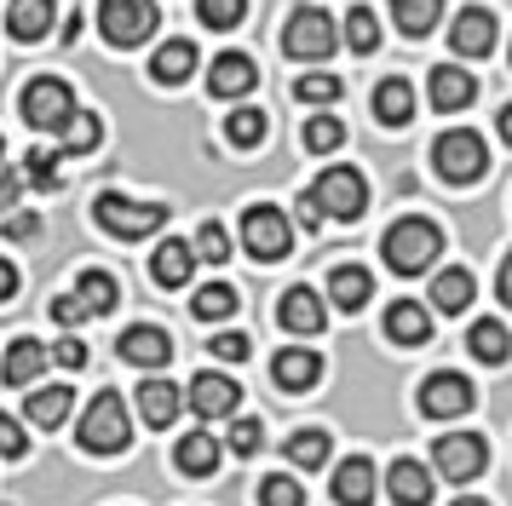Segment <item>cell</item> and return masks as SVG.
Returning a JSON list of instances; mask_svg holds the SVG:
<instances>
[{
	"label": "cell",
	"mask_w": 512,
	"mask_h": 506,
	"mask_svg": "<svg viewBox=\"0 0 512 506\" xmlns=\"http://www.w3.org/2000/svg\"><path fill=\"white\" fill-rule=\"evenodd\" d=\"M213 357H219V363H242V357H248V334H213Z\"/></svg>",
	"instance_id": "48"
},
{
	"label": "cell",
	"mask_w": 512,
	"mask_h": 506,
	"mask_svg": "<svg viewBox=\"0 0 512 506\" xmlns=\"http://www.w3.org/2000/svg\"><path fill=\"white\" fill-rule=\"evenodd\" d=\"M52 18H58V6H52V0H12L6 29H12L18 41H41V35H52Z\"/></svg>",
	"instance_id": "30"
},
{
	"label": "cell",
	"mask_w": 512,
	"mask_h": 506,
	"mask_svg": "<svg viewBox=\"0 0 512 506\" xmlns=\"http://www.w3.org/2000/svg\"><path fill=\"white\" fill-rule=\"evenodd\" d=\"M179 403H185V397H179L173 380H144L139 386V414H144V426H156V432L179 420Z\"/></svg>",
	"instance_id": "26"
},
{
	"label": "cell",
	"mask_w": 512,
	"mask_h": 506,
	"mask_svg": "<svg viewBox=\"0 0 512 506\" xmlns=\"http://www.w3.org/2000/svg\"><path fill=\"white\" fill-rule=\"evenodd\" d=\"M254 81H259V69H254L248 52H219V58L208 64V92L213 98H248Z\"/></svg>",
	"instance_id": "13"
},
{
	"label": "cell",
	"mask_w": 512,
	"mask_h": 506,
	"mask_svg": "<svg viewBox=\"0 0 512 506\" xmlns=\"http://www.w3.org/2000/svg\"><path fill=\"white\" fill-rule=\"evenodd\" d=\"M472 294H478V282H472V271H461V265H449V271L432 276V311H466L472 305Z\"/></svg>",
	"instance_id": "29"
},
{
	"label": "cell",
	"mask_w": 512,
	"mask_h": 506,
	"mask_svg": "<svg viewBox=\"0 0 512 506\" xmlns=\"http://www.w3.org/2000/svg\"><path fill=\"white\" fill-rule=\"evenodd\" d=\"M311 202L323 207V219H357L369 207V184L357 167H328L323 179L311 184Z\"/></svg>",
	"instance_id": "9"
},
{
	"label": "cell",
	"mask_w": 512,
	"mask_h": 506,
	"mask_svg": "<svg viewBox=\"0 0 512 506\" xmlns=\"http://www.w3.org/2000/svg\"><path fill=\"white\" fill-rule=\"evenodd\" d=\"M386 340L392 345H426L432 340V311L420 299H397L386 305Z\"/></svg>",
	"instance_id": "19"
},
{
	"label": "cell",
	"mask_w": 512,
	"mask_h": 506,
	"mask_svg": "<svg viewBox=\"0 0 512 506\" xmlns=\"http://www.w3.org/2000/svg\"><path fill=\"white\" fill-rule=\"evenodd\" d=\"M52 351H41V340H12L6 345V363H0V380L6 386H35V374L47 368Z\"/></svg>",
	"instance_id": "28"
},
{
	"label": "cell",
	"mask_w": 512,
	"mask_h": 506,
	"mask_svg": "<svg viewBox=\"0 0 512 506\" xmlns=\"http://www.w3.org/2000/svg\"><path fill=\"white\" fill-rule=\"evenodd\" d=\"M52 322H58V328H81V322H87V305H81L75 294L52 299Z\"/></svg>",
	"instance_id": "49"
},
{
	"label": "cell",
	"mask_w": 512,
	"mask_h": 506,
	"mask_svg": "<svg viewBox=\"0 0 512 506\" xmlns=\"http://www.w3.org/2000/svg\"><path fill=\"white\" fill-rule=\"evenodd\" d=\"M190 69H196V41H185V35L162 41V46H156V58H150V75H156L162 87H179V81H190Z\"/></svg>",
	"instance_id": "24"
},
{
	"label": "cell",
	"mask_w": 512,
	"mask_h": 506,
	"mask_svg": "<svg viewBox=\"0 0 512 506\" xmlns=\"http://www.w3.org/2000/svg\"><path fill=\"white\" fill-rule=\"evenodd\" d=\"M300 225H305V230H317V225H323V207L311 202V190L300 196Z\"/></svg>",
	"instance_id": "54"
},
{
	"label": "cell",
	"mask_w": 512,
	"mask_h": 506,
	"mask_svg": "<svg viewBox=\"0 0 512 506\" xmlns=\"http://www.w3.org/2000/svg\"><path fill=\"white\" fill-rule=\"evenodd\" d=\"M374 460L369 455H346L340 466H334V501L340 506H369L374 501Z\"/></svg>",
	"instance_id": "17"
},
{
	"label": "cell",
	"mask_w": 512,
	"mask_h": 506,
	"mask_svg": "<svg viewBox=\"0 0 512 506\" xmlns=\"http://www.w3.org/2000/svg\"><path fill=\"white\" fill-rule=\"evenodd\" d=\"M265 127H271L265 110H231L225 115V138H231L236 150H254L259 138H265Z\"/></svg>",
	"instance_id": "38"
},
{
	"label": "cell",
	"mask_w": 512,
	"mask_h": 506,
	"mask_svg": "<svg viewBox=\"0 0 512 506\" xmlns=\"http://www.w3.org/2000/svg\"><path fill=\"white\" fill-rule=\"evenodd\" d=\"M374 115L386 121V127H409L415 121V92H409V81H380L374 87Z\"/></svg>",
	"instance_id": "32"
},
{
	"label": "cell",
	"mask_w": 512,
	"mask_h": 506,
	"mask_svg": "<svg viewBox=\"0 0 512 506\" xmlns=\"http://www.w3.org/2000/svg\"><path fill=\"white\" fill-rule=\"evenodd\" d=\"M190 271H196V242H179V236H167L156 259H150V276H156V288H185Z\"/></svg>",
	"instance_id": "20"
},
{
	"label": "cell",
	"mask_w": 512,
	"mask_h": 506,
	"mask_svg": "<svg viewBox=\"0 0 512 506\" xmlns=\"http://www.w3.org/2000/svg\"><path fill=\"white\" fill-rule=\"evenodd\" d=\"M288 460L294 466H328V432H317V426L294 432L288 437Z\"/></svg>",
	"instance_id": "41"
},
{
	"label": "cell",
	"mask_w": 512,
	"mask_h": 506,
	"mask_svg": "<svg viewBox=\"0 0 512 506\" xmlns=\"http://www.w3.org/2000/svg\"><path fill=\"white\" fill-rule=\"evenodd\" d=\"M294 92H300L305 104H334V98H340V81H334V75H305Z\"/></svg>",
	"instance_id": "45"
},
{
	"label": "cell",
	"mask_w": 512,
	"mask_h": 506,
	"mask_svg": "<svg viewBox=\"0 0 512 506\" xmlns=\"http://www.w3.org/2000/svg\"><path fill=\"white\" fill-rule=\"evenodd\" d=\"M58 161H64V150H58V144H35V150L24 156V179L35 184V190H64Z\"/></svg>",
	"instance_id": "35"
},
{
	"label": "cell",
	"mask_w": 512,
	"mask_h": 506,
	"mask_svg": "<svg viewBox=\"0 0 512 506\" xmlns=\"http://www.w3.org/2000/svg\"><path fill=\"white\" fill-rule=\"evenodd\" d=\"M242 248L254 253V259H288V248H294V225H288V213L271 202H254L248 213H242Z\"/></svg>",
	"instance_id": "8"
},
{
	"label": "cell",
	"mask_w": 512,
	"mask_h": 506,
	"mask_svg": "<svg viewBox=\"0 0 512 506\" xmlns=\"http://www.w3.org/2000/svg\"><path fill=\"white\" fill-rule=\"evenodd\" d=\"M196 259L202 265H225L231 259V230L219 225V219H208V225L196 230Z\"/></svg>",
	"instance_id": "42"
},
{
	"label": "cell",
	"mask_w": 512,
	"mask_h": 506,
	"mask_svg": "<svg viewBox=\"0 0 512 506\" xmlns=\"http://www.w3.org/2000/svg\"><path fill=\"white\" fill-rule=\"evenodd\" d=\"M75 299L87 305V317H110L116 299H121V288H116V276L110 271H81L75 276Z\"/></svg>",
	"instance_id": "33"
},
{
	"label": "cell",
	"mask_w": 512,
	"mask_h": 506,
	"mask_svg": "<svg viewBox=\"0 0 512 506\" xmlns=\"http://www.w3.org/2000/svg\"><path fill=\"white\" fill-rule=\"evenodd\" d=\"M277 322L288 334H323L328 328V305L317 299V288H288L277 305Z\"/></svg>",
	"instance_id": "15"
},
{
	"label": "cell",
	"mask_w": 512,
	"mask_h": 506,
	"mask_svg": "<svg viewBox=\"0 0 512 506\" xmlns=\"http://www.w3.org/2000/svg\"><path fill=\"white\" fill-rule=\"evenodd\" d=\"M432 466H438L449 483H472L489 466V443L478 432H443L438 449H432Z\"/></svg>",
	"instance_id": "10"
},
{
	"label": "cell",
	"mask_w": 512,
	"mask_h": 506,
	"mask_svg": "<svg viewBox=\"0 0 512 506\" xmlns=\"http://www.w3.org/2000/svg\"><path fill=\"white\" fill-rule=\"evenodd\" d=\"M380 253H386V265H392L397 276H420V271H432V265H438L443 230L432 225V219H397V225L386 230Z\"/></svg>",
	"instance_id": "1"
},
{
	"label": "cell",
	"mask_w": 512,
	"mask_h": 506,
	"mask_svg": "<svg viewBox=\"0 0 512 506\" xmlns=\"http://www.w3.org/2000/svg\"><path fill=\"white\" fill-rule=\"evenodd\" d=\"M449 46H455L461 58H489V52H495V18H489L484 6H466V12H455Z\"/></svg>",
	"instance_id": "16"
},
{
	"label": "cell",
	"mask_w": 512,
	"mask_h": 506,
	"mask_svg": "<svg viewBox=\"0 0 512 506\" xmlns=\"http://www.w3.org/2000/svg\"><path fill=\"white\" fill-rule=\"evenodd\" d=\"M93 219L116 242H144V236H156L167 225V207L162 202H133V196H121V190H104L93 202Z\"/></svg>",
	"instance_id": "3"
},
{
	"label": "cell",
	"mask_w": 512,
	"mask_h": 506,
	"mask_svg": "<svg viewBox=\"0 0 512 506\" xmlns=\"http://www.w3.org/2000/svg\"><path fill=\"white\" fill-rule=\"evenodd\" d=\"M271 374H277L282 391H311L317 380H323V357H317V351H305V345H288V351L271 357Z\"/></svg>",
	"instance_id": "18"
},
{
	"label": "cell",
	"mask_w": 512,
	"mask_h": 506,
	"mask_svg": "<svg viewBox=\"0 0 512 506\" xmlns=\"http://www.w3.org/2000/svg\"><path fill=\"white\" fill-rule=\"evenodd\" d=\"M98 144H104V121H98V115H81V110H75V121L58 133V150H64V156H93Z\"/></svg>",
	"instance_id": "36"
},
{
	"label": "cell",
	"mask_w": 512,
	"mask_h": 506,
	"mask_svg": "<svg viewBox=\"0 0 512 506\" xmlns=\"http://www.w3.org/2000/svg\"><path fill=\"white\" fill-rule=\"evenodd\" d=\"M75 437H81V449H87V455H121V449H127V437H133L127 403H121L116 391H98L93 403H87V414H81Z\"/></svg>",
	"instance_id": "2"
},
{
	"label": "cell",
	"mask_w": 512,
	"mask_h": 506,
	"mask_svg": "<svg viewBox=\"0 0 512 506\" xmlns=\"http://www.w3.org/2000/svg\"><path fill=\"white\" fill-rule=\"evenodd\" d=\"M52 363L58 368H87V345L75 340V334H64V340L52 345Z\"/></svg>",
	"instance_id": "50"
},
{
	"label": "cell",
	"mask_w": 512,
	"mask_h": 506,
	"mask_svg": "<svg viewBox=\"0 0 512 506\" xmlns=\"http://www.w3.org/2000/svg\"><path fill=\"white\" fill-rule=\"evenodd\" d=\"M443 18V0H392V23L409 35V41H420V35H432Z\"/></svg>",
	"instance_id": "34"
},
{
	"label": "cell",
	"mask_w": 512,
	"mask_h": 506,
	"mask_svg": "<svg viewBox=\"0 0 512 506\" xmlns=\"http://www.w3.org/2000/svg\"><path fill=\"white\" fill-rule=\"evenodd\" d=\"M259 506H305V489H300L294 478L271 472V478L259 483Z\"/></svg>",
	"instance_id": "44"
},
{
	"label": "cell",
	"mask_w": 512,
	"mask_h": 506,
	"mask_svg": "<svg viewBox=\"0 0 512 506\" xmlns=\"http://www.w3.org/2000/svg\"><path fill=\"white\" fill-rule=\"evenodd\" d=\"M466 345H472L478 363H495V368L512 357V334L501 328V317H478L472 322V334H466Z\"/></svg>",
	"instance_id": "31"
},
{
	"label": "cell",
	"mask_w": 512,
	"mask_h": 506,
	"mask_svg": "<svg viewBox=\"0 0 512 506\" xmlns=\"http://www.w3.org/2000/svg\"><path fill=\"white\" fill-rule=\"evenodd\" d=\"M265 443V426L259 420H231V455H254Z\"/></svg>",
	"instance_id": "46"
},
{
	"label": "cell",
	"mask_w": 512,
	"mask_h": 506,
	"mask_svg": "<svg viewBox=\"0 0 512 506\" xmlns=\"http://www.w3.org/2000/svg\"><path fill=\"white\" fill-rule=\"evenodd\" d=\"M185 403L202 414V420H231L236 403H242V386H236L231 374H196L190 391H185Z\"/></svg>",
	"instance_id": "12"
},
{
	"label": "cell",
	"mask_w": 512,
	"mask_h": 506,
	"mask_svg": "<svg viewBox=\"0 0 512 506\" xmlns=\"http://www.w3.org/2000/svg\"><path fill=\"white\" fill-rule=\"evenodd\" d=\"M173 466H179L185 478H208L213 466H219V437L213 432H185L179 449H173Z\"/></svg>",
	"instance_id": "27"
},
{
	"label": "cell",
	"mask_w": 512,
	"mask_h": 506,
	"mask_svg": "<svg viewBox=\"0 0 512 506\" xmlns=\"http://www.w3.org/2000/svg\"><path fill=\"white\" fill-rule=\"evenodd\" d=\"M472 98H478V81H472L466 69H455V64H438V69H432V104H438L443 115L466 110Z\"/></svg>",
	"instance_id": "23"
},
{
	"label": "cell",
	"mask_w": 512,
	"mask_h": 506,
	"mask_svg": "<svg viewBox=\"0 0 512 506\" xmlns=\"http://www.w3.org/2000/svg\"><path fill=\"white\" fill-rule=\"evenodd\" d=\"M75 409V391L70 386H41V391H29V403H24V420L29 426H41V432H52V426H64Z\"/></svg>",
	"instance_id": "22"
},
{
	"label": "cell",
	"mask_w": 512,
	"mask_h": 506,
	"mask_svg": "<svg viewBox=\"0 0 512 506\" xmlns=\"http://www.w3.org/2000/svg\"><path fill=\"white\" fill-rule=\"evenodd\" d=\"M12 294H18V265H12V259H0V305H6Z\"/></svg>",
	"instance_id": "53"
},
{
	"label": "cell",
	"mask_w": 512,
	"mask_h": 506,
	"mask_svg": "<svg viewBox=\"0 0 512 506\" xmlns=\"http://www.w3.org/2000/svg\"><path fill=\"white\" fill-rule=\"evenodd\" d=\"M386 495H392L397 506H426L432 501V466H420V460H397L392 478H386Z\"/></svg>",
	"instance_id": "21"
},
{
	"label": "cell",
	"mask_w": 512,
	"mask_h": 506,
	"mask_svg": "<svg viewBox=\"0 0 512 506\" xmlns=\"http://www.w3.org/2000/svg\"><path fill=\"white\" fill-rule=\"evenodd\" d=\"M98 35L116 52L144 46L156 35V0H98Z\"/></svg>",
	"instance_id": "6"
},
{
	"label": "cell",
	"mask_w": 512,
	"mask_h": 506,
	"mask_svg": "<svg viewBox=\"0 0 512 506\" xmlns=\"http://www.w3.org/2000/svg\"><path fill=\"white\" fill-rule=\"evenodd\" d=\"M334 46H340V29H334V18L323 6H300L294 18L282 23V52L300 58V64H323Z\"/></svg>",
	"instance_id": "7"
},
{
	"label": "cell",
	"mask_w": 512,
	"mask_h": 506,
	"mask_svg": "<svg viewBox=\"0 0 512 506\" xmlns=\"http://www.w3.org/2000/svg\"><path fill=\"white\" fill-rule=\"evenodd\" d=\"M0 156H6V138H0Z\"/></svg>",
	"instance_id": "58"
},
{
	"label": "cell",
	"mask_w": 512,
	"mask_h": 506,
	"mask_svg": "<svg viewBox=\"0 0 512 506\" xmlns=\"http://www.w3.org/2000/svg\"><path fill=\"white\" fill-rule=\"evenodd\" d=\"M495 127H501V138H507V144H512V104H507V110H501V121H495Z\"/></svg>",
	"instance_id": "56"
},
{
	"label": "cell",
	"mask_w": 512,
	"mask_h": 506,
	"mask_svg": "<svg viewBox=\"0 0 512 506\" xmlns=\"http://www.w3.org/2000/svg\"><path fill=\"white\" fill-rule=\"evenodd\" d=\"M24 167H18V173H12V167H0V213H12V207H18V196H24Z\"/></svg>",
	"instance_id": "51"
},
{
	"label": "cell",
	"mask_w": 512,
	"mask_h": 506,
	"mask_svg": "<svg viewBox=\"0 0 512 506\" xmlns=\"http://www.w3.org/2000/svg\"><path fill=\"white\" fill-rule=\"evenodd\" d=\"M340 144H346V127H340L334 115H311V121H305V150H311V156H334Z\"/></svg>",
	"instance_id": "39"
},
{
	"label": "cell",
	"mask_w": 512,
	"mask_h": 506,
	"mask_svg": "<svg viewBox=\"0 0 512 506\" xmlns=\"http://www.w3.org/2000/svg\"><path fill=\"white\" fill-rule=\"evenodd\" d=\"M190 311H196L202 322H225L236 311V288H231V282H208V288H196Z\"/></svg>",
	"instance_id": "37"
},
{
	"label": "cell",
	"mask_w": 512,
	"mask_h": 506,
	"mask_svg": "<svg viewBox=\"0 0 512 506\" xmlns=\"http://www.w3.org/2000/svg\"><path fill=\"white\" fill-rule=\"evenodd\" d=\"M472 409V380L466 374H426V386H420V414L426 420H461Z\"/></svg>",
	"instance_id": "11"
},
{
	"label": "cell",
	"mask_w": 512,
	"mask_h": 506,
	"mask_svg": "<svg viewBox=\"0 0 512 506\" xmlns=\"http://www.w3.org/2000/svg\"><path fill=\"white\" fill-rule=\"evenodd\" d=\"M346 46L351 52H374L380 46V18H374L369 6H351L346 12Z\"/></svg>",
	"instance_id": "40"
},
{
	"label": "cell",
	"mask_w": 512,
	"mask_h": 506,
	"mask_svg": "<svg viewBox=\"0 0 512 506\" xmlns=\"http://www.w3.org/2000/svg\"><path fill=\"white\" fill-rule=\"evenodd\" d=\"M328 299L340 305V311H363L374 299V276L363 271V265H334V276H328Z\"/></svg>",
	"instance_id": "25"
},
{
	"label": "cell",
	"mask_w": 512,
	"mask_h": 506,
	"mask_svg": "<svg viewBox=\"0 0 512 506\" xmlns=\"http://www.w3.org/2000/svg\"><path fill=\"white\" fill-rule=\"evenodd\" d=\"M6 236H12V242H35V236H41V219H35V213H12V219H6Z\"/></svg>",
	"instance_id": "52"
},
{
	"label": "cell",
	"mask_w": 512,
	"mask_h": 506,
	"mask_svg": "<svg viewBox=\"0 0 512 506\" xmlns=\"http://www.w3.org/2000/svg\"><path fill=\"white\" fill-rule=\"evenodd\" d=\"M24 449H29L24 426H18L12 414H0V455H6V460H24Z\"/></svg>",
	"instance_id": "47"
},
{
	"label": "cell",
	"mask_w": 512,
	"mask_h": 506,
	"mask_svg": "<svg viewBox=\"0 0 512 506\" xmlns=\"http://www.w3.org/2000/svg\"><path fill=\"white\" fill-rule=\"evenodd\" d=\"M196 18L208 23V29H236V23L248 18V0H196Z\"/></svg>",
	"instance_id": "43"
},
{
	"label": "cell",
	"mask_w": 512,
	"mask_h": 506,
	"mask_svg": "<svg viewBox=\"0 0 512 506\" xmlns=\"http://www.w3.org/2000/svg\"><path fill=\"white\" fill-rule=\"evenodd\" d=\"M18 110H24V121L35 133H64L75 121V92H70V81H58V75H35L24 87V98H18Z\"/></svg>",
	"instance_id": "5"
},
{
	"label": "cell",
	"mask_w": 512,
	"mask_h": 506,
	"mask_svg": "<svg viewBox=\"0 0 512 506\" xmlns=\"http://www.w3.org/2000/svg\"><path fill=\"white\" fill-rule=\"evenodd\" d=\"M432 167H438V179L449 184H478L489 173V144L472 127H449V133L432 144Z\"/></svg>",
	"instance_id": "4"
},
{
	"label": "cell",
	"mask_w": 512,
	"mask_h": 506,
	"mask_svg": "<svg viewBox=\"0 0 512 506\" xmlns=\"http://www.w3.org/2000/svg\"><path fill=\"white\" fill-rule=\"evenodd\" d=\"M495 288H501V305H512V253L501 259V282H495Z\"/></svg>",
	"instance_id": "55"
},
{
	"label": "cell",
	"mask_w": 512,
	"mask_h": 506,
	"mask_svg": "<svg viewBox=\"0 0 512 506\" xmlns=\"http://www.w3.org/2000/svg\"><path fill=\"white\" fill-rule=\"evenodd\" d=\"M116 351H121V363H133V368H162L173 357V340H167V328H156V322H139V328H127L116 340Z\"/></svg>",
	"instance_id": "14"
},
{
	"label": "cell",
	"mask_w": 512,
	"mask_h": 506,
	"mask_svg": "<svg viewBox=\"0 0 512 506\" xmlns=\"http://www.w3.org/2000/svg\"><path fill=\"white\" fill-rule=\"evenodd\" d=\"M455 506H489V501H478V495H461V501H455Z\"/></svg>",
	"instance_id": "57"
}]
</instances>
